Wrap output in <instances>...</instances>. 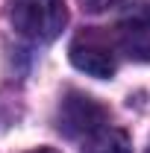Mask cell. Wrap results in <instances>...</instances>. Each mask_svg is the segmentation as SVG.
Returning <instances> with one entry per match:
<instances>
[{"label": "cell", "instance_id": "obj_2", "mask_svg": "<svg viewBox=\"0 0 150 153\" xmlns=\"http://www.w3.org/2000/svg\"><path fill=\"white\" fill-rule=\"evenodd\" d=\"M115 50H121L118 38H112L109 33H103L97 27H88V30L74 36L68 56H71V65L76 71L97 76V79H112L118 71V53Z\"/></svg>", "mask_w": 150, "mask_h": 153}, {"label": "cell", "instance_id": "obj_5", "mask_svg": "<svg viewBox=\"0 0 150 153\" xmlns=\"http://www.w3.org/2000/svg\"><path fill=\"white\" fill-rule=\"evenodd\" d=\"M85 153H130V138L124 130L103 127L100 133H94L85 144Z\"/></svg>", "mask_w": 150, "mask_h": 153}, {"label": "cell", "instance_id": "obj_7", "mask_svg": "<svg viewBox=\"0 0 150 153\" xmlns=\"http://www.w3.org/2000/svg\"><path fill=\"white\" fill-rule=\"evenodd\" d=\"M30 153H59V150H53V147H36V150H30Z\"/></svg>", "mask_w": 150, "mask_h": 153}, {"label": "cell", "instance_id": "obj_6", "mask_svg": "<svg viewBox=\"0 0 150 153\" xmlns=\"http://www.w3.org/2000/svg\"><path fill=\"white\" fill-rule=\"evenodd\" d=\"M82 3V9L85 12H109V9H118V6H127V3H132V0H79Z\"/></svg>", "mask_w": 150, "mask_h": 153}, {"label": "cell", "instance_id": "obj_4", "mask_svg": "<svg viewBox=\"0 0 150 153\" xmlns=\"http://www.w3.org/2000/svg\"><path fill=\"white\" fill-rule=\"evenodd\" d=\"M118 47L135 62H150V3L115 27Z\"/></svg>", "mask_w": 150, "mask_h": 153}, {"label": "cell", "instance_id": "obj_1", "mask_svg": "<svg viewBox=\"0 0 150 153\" xmlns=\"http://www.w3.org/2000/svg\"><path fill=\"white\" fill-rule=\"evenodd\" d=\"M6 6L12 27L36 44L53 41L68 24L65 0H6Z\"/></svg>", "mask_w": 150, "mask_h": 153}, {"label": "cell", "instance_id": "obj_3", "mask_svg": "<svg viewBox=\"0 0 150 153\" xmlns=\"http://www.w3.org/2000/svg\"><path fill=\"white\" fill-rule=\"evenodd\" d=\"M109 121V112L82 91H71L59 103V133L68 138H91Z\"/></svg>", "mask_w": 150, "mask_h": 153}]
</instances>
